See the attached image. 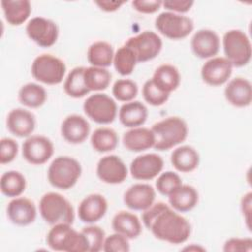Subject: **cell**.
Listing matches in <instances>:
<instances>
[{
  "label": "cell",
  "mask_w": 252,
  "mask_h": 252,
  "mask_svg": "<svg viewBox=\"0 0 252 252\" xmlns=\"http://www.w3.org/2000/svg\"><path fill=\"white\" fill-rule=\"evenodd\" d=\"M142 222L157 239L170 244L184 243L192 231L189 220L164 202L154 203L143 211Z\"/></svg>",
  "instance_id": "cell-1"
},
{
  "label": "cell",
  "mask_w": 252,
  "mask_h": 252,
  "mask_svg": "<svg viewBox=\"0 0 252 252\" xmlns=\"http://www.w3.org/2000/svg\"><path fill=\"white\" fill-rule=\"evenodd\" d=\"M155 135L154 148L158 151H167L184 142L188 136L186 121L179 116H168L152 126Z\"/></svg>",
  "instance_id": "cell-2"
},
{
  "label": "cell",
  "mask_w": 252,
  "mask_h": 252,
  "mask_svg": "<svg viewBox=\"0 0 252 252\" xmlns=\"http://www.w3.org/2000/svg\"><path fill=\"white\" fill-rule=\"evenodd\" d=\"M46 243L54 251L88 252V242L82 231H77L70 223L52 225L46 235Z\"/></svg>",
  "instance_id": "cell-3"
},
{
  "label": "cell",
  "mask_w": 252,
  "mask_h": 252,
  "mask_svg": "<svg viewBox=\"0 0 252 252\" xmlns=\"http://www.w3.org/2000/svg\"><path fill=\"white\" fill-rule=\"evenodd\" d=\"M39 214L50 225L57 223L73 224L75 212L71 202L57 192H47L39 200Z\"/></svg>",
  "instance_id": "cell-4"
},
{
  "label": "cell",
  "mask_w": 252,
  "mask_h": 252,
  "mask_svg": "<svg viewBox=\"0 0 252 252\" xmlns=\"http://www.w3.org/2000/svg\"><path fill=\"white\" fill-rule=\"evenodd\" d=\"M82 174L81 163L73 157L58 156L48 166L47 179L55 188L68 190L72 188Z\"/></svg>",
  "instance_id": "cell-5"
},
{
  "label": "cell",
  "mask_w": 252,
  "mask_h": 252,
  "mask_svg": "<svg viewBox=\"0 0 252 252\" xmlns=\"http://www.w3.org/2000/svg\"><path fill=\"white\" fill-rule=\"evenodd\" d=\"M222 47L224 57L233 67L246 66L252 56L251 42L247 34L239 29H231L222 36Z\"/></svg>",
  "instance_id": "cell-6"
},
{
  "label": "cell",
  "mask_w": 252,
  "mask_h": 252,
  "mask_svg": "<svg viewBox=\"0 0 252 252\" xmlns=\"http://www.w3.org/2000/svg\"><path fill=\"white\" fill-rule=\"evenodd\" d=\"M65 62L50 53H42L36 56L31 66L32 77L46 85L60 84L66 74Z\"/></svg>",
  "instance_id": "cell-7"
},
{
  "label": "cell",
  "mask_w": 252,
  "mask_h": 252,
  "mask_svg": "<svg viewBox=\"0 0 252 252\" xmlns=\"http://www.w3.org/2000/svg\"><path fill=\"white\" fill-rule=\"evenodd\" d=\"M155 26L158 32L172 40L183 39L194 30V22L190 17L169 11L159 13L155 20Z\"/></svg>",
  "instance_id": "cell-8"
},
{
  "label": "cell",
  "mask_w": 252,
  "mask_h": 252,
  "mask_svg": "<svg viewBox=\"0 0 252 252\" xmlns=\"http://www.w3.org/2000/svg\"><path fill=\"white\" fill-rule=\"evenodd\" d=\"M85 114L94 122L101 125L112 123L118 113L115 100L104 93H94L84 101Z\"/></svg>",
  "instance_id": "cell-9"
},
{
  "label": "cell",
  "mask_w": 252,
  "mask_h": 252,
  "mask_svg": "<svg viewBox=\"0 0 252 252\" xmlns=\"http://www.w3.org/2000/svg\"><path fill=\"white\" fill-rule=\"evenodd\" d=\"M125 45L132 49L137 62L143 63L156 58L162 48L160 36L153 31H144L127 39Z\"/></svg>",
  "instance_id": "cell-10"
},
{
  "label": "cell",
  "mask_w": 252,
  "mask_h": 252,
  "mask_svg": "<svg viewBox=\"0 0 252 252\" xmlns=\"http://www.w3.org/2000/svg\"><path fill=\"white\" fill-rule=\"evenodd\" d=\"M26 32L30 39L35 42L40 47H50L55 44L59 35L57 24L51 19L44 17L32 18L27 26Z\"/></svg>",
  "instance_id": "cell-11"
},
{
  "label": "cell",
  "mask_w": 252,
  "mask_h": 252,
  "mask_svg": "<svg viewBox=\"0 0 252 252\" xmlns=\"http://www.w3.org/2000/svg\"><path fill=\"white\" fill-rule=\"evenodd\" d=\"M54 153L52 141L43 135H32L22 145V156L31 164L41 165L47 162Z\"/></svg>",
  "instance_id": "cell-12"
},
{
  "label": "cell",
  "mask_w": 252,
  "mask_h": 252,
  "mask_svg": "<svg viewBox=\"0 0 252 252\" xmlns=\"http://www.w3.org/2000/svg\"><path fill=\"white\" fill-rule=\"evenodd\" d=\"M164 165L163 158L155 153L144 154L136 157L130 163L131 176L140 181H148L157 177Z\"/></svg>",
  "instance_id": "cell-13"
},
{
  "label": "cell",
  "mask_w": 252,
  "mask_h": 252,
  "mask_svg": "<svg viewBox=\"0 0 252 252\" xmlns=\"http://www.w3.org/2000/svg\"><path fill=\"white\" fill-rule=\"evenodd\" d=\"M233 66L224 56H215L208 59L201 68L202 80L209 86L219 87L228 82Z\"/></svg>",
  "instance_id": "cell-14"
},
{
  "label": "cell",
  "mask_w": 252,
  "mask_h": 252,
  "mask_svg": "<svg viewBox=\"0 0 252 252\" xmlns=\"http://www.w3.org/2000/svg\"><path fill=\"white\" fill-rule=\"evenodd\" d=\"M96 175L106 184H120L128 176V168L116 155L102 157L96 164Z\"/></svg>",
  "instance_id": "cell-15"
},
{
  "label": "cell",
  "mask_w": 252,
  "mask_h": 252,
  "mask_svg": "<svg viewBox=\"0 0 252 252\" xmlns=\"http://www.w3.org/2000/svg\"><path fill=\"white\" fill-rule=\"evenodd\" d=\"M190 45L196 57L210 59L218 54L220 47V40L215 31L200 29L193 34Z\"/></svg>",
  "instance_id": "cell-16"
},
{
  "label": "cell",
  "mask_w": 252,
  "mask_h": 252,
  "mask_svg": "<svg viewBox=\"0 0 252 252\" xmlns=\"http://www.w3.org/2000/svg\"><path fill=\"white\" fill-rule=\"evenodd\" d=\"M36 121L32 112L26 108H13L7 115L6 126L8 131L19 138L32 136L35 129Z\"/></svg>",
  "instance_id": "cell-17"
},
{
  "label": "cell",
  "mask_w": 252,
  "mask_h": 252,
  "mask_svg": "<svg viewBox=\"0 0 252 252\" xmlns=\"http://www.w3.org/2000/svg\"><path fill=\"white\" fill-rule=\"evenodd\" d=\"M7 217L12 223L19 226H27L32 223L37 215L35 204L29 198H13L6 208Z\"/></svg>",
  "instance_id": "cell-18"
},
{
  "label": "cell",
  "mask_w": 252,
  "mask_h": 252,
  "mask_svg": "<svg viewBox=\"0 0 252 252\" xmlns=\"http://www.w3.org/2000/svg\"><path fill=\"white\" fill-rule=\"evenodd\" d=\"M156 200V189L148 183H135L123 195V202L133 211H145Z\"/></svg>",
  "instance_id": "cell-19"
},
{
  "label": "cell",
  "mask_w": 252,
  "mask_h": 252,
  "mask_svg": "<svg viewBox=\"0 0 252 252\" xmlns=\"http://www.w3.org/2000/svg\"><path fill=\"white\" fill-rule=\"evenodd\" d=\"M108 203L105 197L98 193L86 196L78 207V217L85 223H95L106 214Z\"/></svg>",
  "instance_id": "cell-20"
},
{
  "label": "cell",
  "mask_w": 252,
  "mask_h": 252,
  "mask_svg": "<svg viewBox=\"0 0 252 252\" xmlns=\"http://www.w3.org/2000/svg\"><path fill=\"white\" fill-rule=\"evenodd\" d=\"M91 126L89 121L82 115L70 114L61 123L60 132L63 139L69 144L78 145L87 140Z\"/></svg>",
  "instance_id": "cell-21"
},
{
  "label": "cell",
  "mask_w": 252,
  "mask_h": 252,
  "mask_svg": "<svg viewBox=\"0 0 252 252\" xmlns=\"http://www.w3.org/2000/svg\"><path fill=\"white\" fill-rule=\"evenodd\" d=\"M226 101L235 107H247L252 101V86L248 79L235 77L229 80L224 88Z\"/></svg>",
  "instance_id": "cell-22"
},
{
  "label": "cell",
  "mask_w": 252,
  "mask_h": 252,
  "mask_svg": "<svg viewBox=\"0 0 252 252\" xmlns=\"http://www.w3.org/2000/svg\"><path fill=\"white\" fill-rule=\"evenodd\" d=\"M155 141L156 139L152 129L142 126L130 128L122 137L123 146L128 151L134 153H140L154 148Z\"/></svg>",
  "instance_id": "cell-23"
},
{
  "label": "cell",
  "mask_w": 252,
  "mask_h": 252,
  "mask_svg": "<svg viewBox=\"0 0 252 252\" xmlns=\"http://www.w3.org/2000/svg\"><path fill=\"white\" fill-rule=\"evenodd\" d=\"M167 197L169 206L179 213H186L193 210L199 202L197 189L188 184H181Z\"/></svg>",
  "instance_id": "cell-24"
},
{
  "label": "cell",
  "mask_w": 252,
  "mask_h": 252,
  "mask_svg": "<svg viewBox=\"0 0 252 252\" xmlns=\"http://www.w3.org/2000/svg\"><path fill=\"white\" fill-rule=\"evenodd\" d=\"M114 232L126 236L128 239H135L142 233V223L134 213L129 211L117 212L111 220Z\"/></svg>",
  "instance_id": "cell-25"
},
{
  "label": "cell",
  "mask_w": 252,
  "mask_h": 252,
  "mask_svg": "<svg viewBox=\"0 0 252 252\" xmlns=\"http://www.w3.org/2000/svg\"><path fill=\"white\" fill-rule=\"evenodd\" d=\"M148 114L147 106L139 100L125 102L118 110L120 123L129 129L142 126L146 122Z\"/></svg>",
  "instance_id": "cell-26"
},
{
  "label": "cell",
  "mask_w": 252,
  "mask_h": 252,
  "mask_svg": "<svg viewBox=\"0 0 252 252\" xmlns=\"http://www.w3.org/2000/svg\"><path fill=\"white\" fill-rule=\"evenodd\" d=\"M170 162L177 171L189 173L198 167L200 163V155L192 146L183 145L172 151L170 155Z\"/></svg>",
  "instance_id": "cell-27"
},
{
  "label": "cell",
  "mask_w": 252,
  "mask_h": 252,
  "mask_svg": "<svg viewBox=\"0 0 252 252\" xmlns=\"http://www.w3.org/2000/svg\"><path fill=\"white\" fill-rule=\"evenodd\" d=\"M153 83L162 92L170 94L175 91L181 82L178 69L171 64H161L154 72L151 78Z\"/></svg>",
  "instance_id": "cell-28"
},
{
  "label": "cell",
  "mask_w": 252,
  "mask_h": 252,
  "mask_svg": "<svg viewBox=\"0 0 252 252\" xmlns=\"http://www.w3.org/2000/svg\"><path fill=\"white\" fill-rule=\"evenodd\" d=\"M1 7L5 20L11 26L24 24L32 13V5L29 0H4Z\"/></svg>",
  "instance_id": "cell-29"
},
{
  "label": "cell",
  "mask_w": 252,
  "mask_h": 252,
  "mask_svg": "<svg viewBox=\"0 0 252 252\" xmlns=\"http://www.w3.org/2000/svg\"><path fill=\"white\" fill-rule=\"evenodd\" d=\"M113 46L104 40L93 42L87 51V59L91 66L107 68L113 63L114 57Z\"/></svg>",
  "instance_id": "cell-30"
},
{
  "label": "cell",
  "mask_w": 252,
  "mask_h": 252,
  "mask_svg": "<svg viewBox=\"0 0 252 252\" xmlns=\"http://www.w3.org/2000/svg\"><path fill=\"white\" fill-rule=\"evenodd\" d=\"M18 99L26 107L38 108L46 101L47 93L41 85L31 82L20 88Z\"/></svg>",
  "instance_id": "cell-31"
},
{
  "label": "cell",
  "mask_w": 252,
  "mask_h": 252,
  "mask_svg": "<svg viewBox=\"0 0 252 252\" xmlns=\"http://www.w3.org/2000/svg\"><path fill=\"white\" fill-rule=\"evenodd\" d=\"M119 137L110 127H98L91 135V145L97 153H108L116 149Z\"/></svg>",
  "instance_id": "cell-32"
},
{
  "label": "cell",
  "mask_w": 252,
  "mask_h": 252,
  "mask_svg": "<svg viewBox=\"0 0 252 252\" xmlns=\"http://www.w3.org/2000/svg\"><path fill=\"white\" fill-rule=\"evenodd\" d=\"M27 180L24 174L17 170H8L1 175L0 189L9 198L20 197L26 190Z\"/></svg>",
  "instance_id": "cell-33"
},
{
  "label": "cell",
  "mask_w": 252,
  "mask_h": 252,
  "mask_svg": "<svg viewBox=\"0 0 252 252\" xmlns=\"http://www.w3.org/2000/svg\"><path fill=\"white\" fill-rule=\"evenodd\" d=\"M112 75L106 68L85 67L84 81L90 92H100L108 88Z\"/></svg>",
  "instance_id": "cell-34"
},
{
  "label": "cell",
  "mask_w": 252,
  "mask_h": 252,
  "mask_svg": "<svg viewBox=\"0 0 252 252\" xmlns=\"http://www.w3.org/2000/svg\"><path fill=\"white\" fill-rule=\"evenodd\" d=\"M85 67L78 66L73 68L65 78L64 92L73 98H81L90 93L84 81Z\"/></svg>",
  "instance_id": "cell-35"
},
{
  "label": "cell",
  "mask_w": 252,
  "mask_h": 252,
  "mask_svg": "<svg viewBox=\"0 0 252 252\" xmlns=\"http://www.w3.org/2000/svg\"><path fill=\"white\" fill-rule=\"evenodd\" d=\"M137 58L131 48L125 44L120 46L114 53L113 66L121 76H128L133 73L137 64Z\"/></svg>",
  "instance_id": "cell-36"
},
{
  "label": "cell",
  "mask_w": 252,
  "mask_h": 252,
  "mask_svg": "<svg viewBox=\"0 0 252 252\" xmlns=\"http://www.w3.org/2000/svg\"><path fill=\"white\" fill-rule=\"evenodd\" d=\"M139 92L138 85L131 79H118L112 86V94L118 101L129 102L134 100Z\"/></svg>",
  "instance_id": "cell-37"
},
{
  "label": "cell",
  "mask_w": 252,
  "mask_h": 252,
  "mask_svg": "<svg viewBox=\"0 0 252 252\" xmlns=\"http://www.w3.org/2000/svg\"><path fill=\"white\" fill-rule=\"evenodd\" d=\"M88 242V252H98L102 250L105 239V231L94 223L87 225L81 230Z\"/></svg>",
  "instance_id": "cell-38"
},
{
  "label": "cell",
  "mask_w": 252,
  "mask_h": 252,
  "mask_svg": "<svg viewBox=\"0 0 252 252\" xmlns=\"http://www.w3.org/2000/svg\"><path fill=\"white\" fill-rule=\"evenodd\" d=\"M142 94L147 103L153 106H160L164 104L168 98L170 94L164 93L159 90L152 81V79L147 80L142 88Z\"/></svg>",
  "instance_id": "cell-39"
},
{
  "label": "cell",
  "mask_w": 252,
  "mask_h": 252,
  "mask_svg": "<svg viewBox=\"0 0 252 252\" xmlns=\"http://www.w3.org/2000/svg\"><path fill=\"white\" fill-rule=\"evenodd\" d=\"M182 184V179L174 171H164L159 173L156 181V189L163 196H168L173 190Z\"/></svg>",
  "instance_id": "cell-40"
},
{
  "label": "cell",
  "mask_w": 252,
  "mask_h": 252,
  "mask_svg": "<svg viewBox=\"0 0 252 252\" xmlns=\"http://www.w3.org/2000/svg\"><path fill=\"white\" fill-rule=\"evenodd\" d=\"M126 236L114 232L105 236L102 250L105 252H128L130 251V243Z\"/></svg>",
  "instance_id": "cell-41"
},
{
  "label": "cell",
  "mask_w": 252,
  "mask_h": 252,
  "mask_svg": "<svg viewBox=\"0 0 252 252\" xmlns=\"http://www.w3.org/2000/svg\"><path fill=\"white\" fill-rule=\"evenodd\" d=\"M19 151L18 143L12 138H2L0 141V162L1 164H7L12 162Z\"/></svg>",
  "instance_id": "cell-42"
},
{
  "label": "cell",
  "mask_w": 252,
  "mask_h": 252,
  "mask_svg": "<svg viewBox=\"0 0 252 252\" xmlns=\"http://www.w3.org/2000/svg\"><path fill=\"white\" fill-rule=\"evenodd\" d=\"M223 251H244L250 252L252 250V239L250 237H231L223 244Z\"/></svg>",
  "instance_id": "cell-43"
},
{
  "label": "cell",
  "mask_w": 252,
  "mask_h": 252,
  "mask_svg": "<svg viewBox=\"0 0 252 252\" xmlns=\"http://www.w3.org/2000/svg\"><path fill=\"white\" fill-rule=\"evenodd\" d=\"M131 4H132L133 9L139 13L154 14L161 8L162 1H160V0H134V1H132Z\"/></svg>",
  "instance_id": "cell-44"
},
{
  "label": "cell",
  "mask_w": 252,
  "mask_h": 252,
  "mask_svg": "<svg viewBox=\"0 0 252 252\" xmlns=\"http://www.w3.org/2000/svg\"><path fill=\"white\" fill-rule=\"evenodd\" d=\"M194 5L193 0H165L162 1V6L166 11L177 13V14H184L191 10L192 6Z\"/></svg>",
  "instance_id": "cell-45"
},
{
  "label": "cell",
  "mask_w": 252,
  "mask_h": 252,
  "mask_svg": "<svg viewBox=\"0 0 252 252\" xmlns=\"http://www.w3.org/2000/svg\"><path fill=\"white\" fill-rule=\"evenodd\" d=\"M251 197L252 194L251 192L246 193L245 195L242 196L241 202H240V208L241 212L244 218V220L246 221L247 227L250 229V211H251Z\"/></svg>",
  "instance_id": "cell-46"
},
{
  "label": "cell",
  "mask_w": 252,
  "mask_h": 252,
  "mask_svg": "<svg viewBox=\"0 0 252 252\" xmlns=\"http://www.w3.org/2000/svg\"><path fill=\"white\" fill-rule=\"evenodd\" d=\"M94 4L104 12H115L120 7L125 4V1H109V0H101L95 1Z\"/></svg>",
  "instance_id": "cell-47"
},
{
  "label": "cell",
  "mask_w": 252,
  "mask_h": 252,
  "mask_svg": "<svg viewBox=\"0 0 252 252\" xmlns=\"http://www.w3.org/2000/svg\"><path fill=\"white\" fill-rule=\"evenodd\" d=\"M183 250H200V251H204L205 250V248L204 247H201V246H188V247H186V248H184Z\"/></svg>",
  "instance_id": "cell-48"
}]
</instances>
